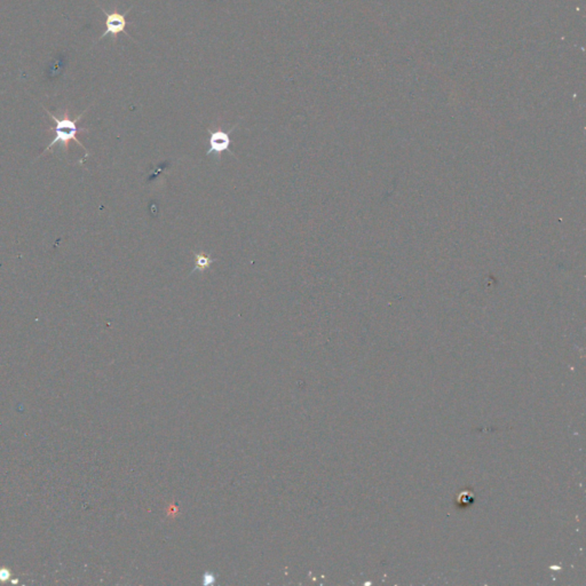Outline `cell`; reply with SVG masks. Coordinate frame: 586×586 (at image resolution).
<instances>
[{"instance_id":"obj_2","label":"cell","mask_w":586,"mask_h":586,"mask_svg":"<svg viewBox=\"0 0 586 586\" xmlns=\"http://www.w3.org/2000/svg\"><path fill=\"white\" fill-rule=\"evenodd\" d=\"M239 126V123L234 125L233 128H230L228 131H225L224 128H217V130H211L208 128V150L206 152V156L213 155L217 157L218 163L221 161V156L225 152H229L230 155H234V152L230 149V145H232V139H230V134L233 133L235 128Z\"/></svg>"},{"instance_id":"obj_1","label":"cell","mask_w":586,"mask_h":586,"mask_svg":"<svg viewBox=\"0 0 586 586\" xmlns=\"http://www.w3.org/2000/svg\"><path fill=\"white\" fill-rule=\"evenodd\" d=\"M90 108L91 106L88 107V108L85 109L84 112H81V115H78L77 117L72 119V118H70V116H69V110H65V112L62 114V117L59 118L56 117L55 115H53V114H52L48 109L43 107L45 112H46L47 115L50 116L51 119L53 121L54 125L52 128H48V132H52V133L54 134V138L53 140H52V142H51L50 145L45 148V150L41 152V155L38 156V159H41V156L45 155L47 152H50L51 150H52V148H53L54 146H56V145H60L61 148L65 149V152H68L69 145H70L72 141H75L78 146H81V148L85 150V152H86V157L90 155L88 152H87L86 147H85L77 138L78 133L88 132L87 128H78V121H81V118L84 117L85 114L88 112V109Z\"/></svg>"},{"instance_id":"obj_4","label":"cell","mask_w":586,"mask_h":586,"mask_svg":"<svg viewBox=\"0 0 586 586\" xmlns=\"http://www.w3.org/2000/svg\"><path fill=\"white\" fill-rule=\"evenodd\" d=\"M194 258H195V266L192 268L189 275L199 272V273H204L205 270L211 269L212 265L214 264V259L210 253L205 255V253H199V252H194Z\"/></svg>"},{"instance_id":"obj_3","label":"cell","mask_w":586,"mask_h":586,"mask_svg":"<svg viewBox=\"0 0 586 586\" xmlns=\"http://www.w3.org/2000/svg\"><path fill=\"white\" fill-rule=\"evenodd\" d=\"M99 7L101 12L106 15V30L100 36L99 39L94 43V45L102 41L103 38H106L107 36H112V37H114V39H116L118 34H125L131 38L130 34L126 32V27L128 25L126 16L131 12V8L125 13H119L116 12V11L115 12H107L102 7Z\"/></svg>"}]
</instances>
